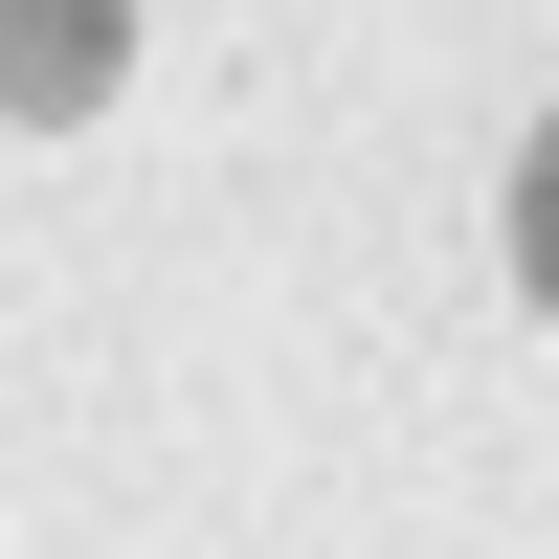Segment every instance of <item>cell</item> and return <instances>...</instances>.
<instances>
[{"label": "cell", "instance_id": "6da1fadb", "mask_svg": "<svg viewBox=\"0 0 559 559\" xmlns=\"http://www.w3.org/2000/svg\"><path fill=\"white\" fill-rule=\"evenodd\" d=\"M537 292H559V157H537Z\"/></svg>", "mask_w": 559, "mask_h": 559}]
</instances>
